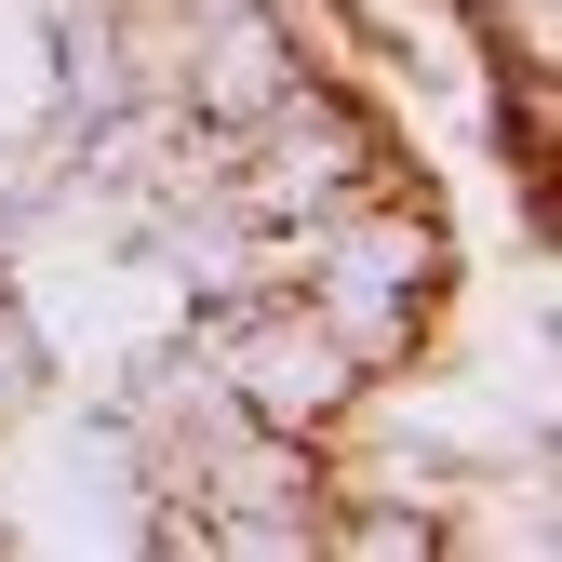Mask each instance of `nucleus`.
I'll return each mask as SVG.
<instances>
[{
  "instance_id": "1",
  "label": "nucleus",
  "mask_w": 562,
  "mask_h": 562,
  "mask_svg": "<svg viewBox=\"0 0 562 562\" xmlns=\"http://www.w3.org/2000/svg\"><path fill=\"white\" fill-rule=\"evenodd\" d=\"M295 295L348 335V362H362L375 389L389 375H415L429 362V322H442V295H456V255H442V215L415 201L402 175L389 188H362L348 215H322L308 228V255H295Z\"/></svg>"
},
{
  "instance_id": "2",
  "label": "nucleus",
  "mask_w": 562,
  "mask_h": 562,
  "mask_svg": "<svg viewBox=\"0 0 562 562\" xmlns=\"http://www.w3.org/2000/svg\"><path fill=\"white\" fill-rule=\"evenodd\" d=\"M188 348L215 362V389L255 415V429H295V442H348V415L375 402V375L348 362V335L268 281V295H228V308H188Z\"/></svg>"
},
{
  "instance_id": "3",
  "label": "nucleus",
  "mask_w": 562,
  "mask_h": 562,
  "mask_svg": "<svg viewBox=\"0 0 562 562\" xmlns=\"http://www.w3.org/2000/svg\"><path fill=\"white\" fill-rule=\"evenodd\" d=\"M322 81L308 67V27L281 0H188V54H175V108L215 121V134H255L268 108H295Z\"/></svg>"
},
{
  "instance_id": "4",
  "label": "nucleus",
  "mask_w": 562,
  "mask_h": 562,
  "mask_svg": "<svg viewBox=\"0 0 562 562\" xmlns=\"http://www.w3.org/2000/svg\"><path fill=\"white\" fill-rule=\"evenodd\" d=\"M41 375H54V335L27 322V295H14V281H0V415H14Z\"/></svg>"
}]
</instances>
